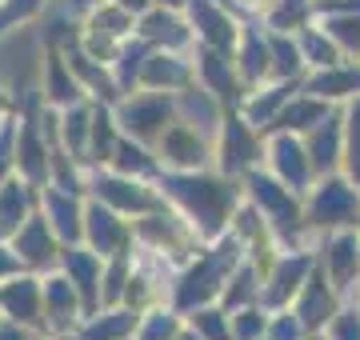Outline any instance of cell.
Returning a JSON list of instances; mask_svg holds the SVG:
<instances>
[{
    "mask_svg": "<svg viewBox=\"0 0 360 340\" xmlns=\"http://www.w3.org/2000/svg\"><path fill=\"white\" fill-rule=\"evenodd\" d=\"M52 0H0V32L40 25V16L49 13Z\"/></svg>",
    "mask_w": 360,
    "mask_h": 340,
    "instance_id": "obj_48",
    "label": "cell"
},
{
    "mask_svg": "<svg viewBox=\"0 0 360 340\" xmlns=\"http://www.w3.org/2000/svg\"><path fill=\"white\" fill-rule=\"evenodd\" d=\"M16 252V261H20V268H28V273H56L60 268V252H65V240L56 236V228L49 224V216L44 212H32L25 224H20V233L8 240Z\"/></svg>",
    "mask_w": 360,
    "mask_h": 340,
    "instance_id": "obj_13",
    "label": "cell"
},
{
    "mask_svg": "<svg viewBox=\"0 0 360 340\" xmlns=\"http://www.w3.org/2000/svg\"><path fill=\"white\" fill-rule=\"evenodd\" d=\"M312 252H316V268L340 288V296L360 280V228L321 233L312 240Z\"/></svg>",
    "mask_w": 360,
    "mask_h": 340,
    "instance_id": "obj_12",
    "label": "cell"
},
{
    "mask_svg": "<svg viewBox=\"0 0 360 340\" xmlns=\"http://www.w3.org/2000/svg\"><path fill=\"white\" fill-rule=\"evenodd\" d=\"M193 56H196V84H205L208 92H217L229 108L240 105V96H245V80H240V72H236V65H232V53H224V48H208V44H196Z\"/></svg>",
    "mask_w": 360,
    "mask_h": 340,
    "instance_id": "obj_25",
    "label": "cell"
},
{
    "mask_svg": "<svg viewBox=\"0 0 360 340\" xmlns=\"http://www.w3.org/2000/svg\"><path fill=\"white\" fill-rule=\"evenodd\" d=\"M324 340H360V304L356 301H345L340 313L328 320V328L321 332Z\"/></svg>",
    "mask_w": 360,
    "mask_h": 340,
    "instance_id": "obj_51",
    "label": "cell"
},
{
    "mask_svg": "<svg viewBox=\"0 0 360 340\" xmlns=\"http://www.w3.org/2000/svg\"><path fill=\"white\" fill-rule=\"evenodd\" d=\"M296 40H300V53H304L309 72H312V68H328V65H336V60H345L340 44H336V40L328 37L321 25H316V20L300 28V32H296Z\"/></svg>",
    "mask_w": 360,
    "mask_h": 340,
    "instance_id": "obj_44",
    "label": "cell"
},
{
    "mask_svg": "<svg viewBox=\"0 0 360 340\" xmlns=\"http://www.w3.org/2000/svg\"><path fill=\"white\" fill-rule=\"evenodd\" d=\"M229 316H232V336L236 340H264L272 308L269 304H245V308H236Z\"/></svg>",
    "mask_w": 360,
    "mask_h": 340,
    "instance_id": "obj_49",
    "label": "cell"
},
{
    "mask_svg": "<svg viewBox=\"0 0 360 340\" xmlns=\"http://www.w3.org/2000/svg\"><path fill=\"white\" fill-rule=\"evenodd\" d=\"M269 48H272V77L276 80H304L309 65L300 53V40L296 32H272L269 28Z\"/></svg>",
    "mask_w": 360,
    "mask_h": 340,
    "instance_id": "obj_40",
    "label": "cell"
},
{
    "mask_svg": "<svg viewBox=\"0 0 360 340\" xmlns=\"http://www.w3.org/2000/svg\"><path fill=\"white\" fill-rule=\"evenodd\" d=\"M156 160H160L165 172H196V169H212L217 164V148L193 124L172 120L168 132L156 140Z\"/></svg>",
    "mask_w": 360,
    "mask_h": 340,
    "instance_id": "obj_11",
    "label": "cell"
},
{
    "mask_svg": "<svg viewBox=\"0 0 360 340\" xmlns=\"http://www.w3.org/2000/svg\"><path fill=\"white\" fill-rule=\"evenodd\" d=\"M296 92H300V80H264V84H252V89H245V96H240V105H236V112L248 120V124H257L260 132H272V124H276V117L284 112V105L292 100Z\"/></svg>",
    "mask_w": 360,
    "mask_h": 340,
    "instance_id": "obj_26",
    "label": "cell"
},
{
    "mask_svg": "<svg viewBox=\"0 0 360 340\" xmlns=\"http://www.w3.org/2000/svg\"><path fill=\"white\" fill-rule=\"evenodd\" d=\"M13 273H20V261H16V252L8 240H0V280H8Z\"/></svg>",
    "mask_w": 360,
    "mask_h": 340,
    "instance_id": "obj_53",
    "label": "cell"
},
{
    "mask_svg": "<svg viewBox=\"0 0 360 340\" xmlns=\"http://www.w3.org/2000/svg\"><path fill=\"white\" fill-rule=\"evenodd\" d=\"M312 20H316V0H272L269 13L260 16V25L272 32H300Z\"/></svg>",
    "mask_w": 360,
    "mask_h": 340,
    "instance_id": "obj_42",
    "label": "cell"
},
{
    "mask_svg": "<svg viewBox=\"0 0 360 340\" xmlns=\"http://www.w3.org/2000/svg\"><path fill=\"white\" fill-rule=\"evenodd\" d=\"M260 296H264V276H260V268L245 256V261L232 268L229 285H224L217 304H224L229 313H236V308H245V304H264Z\"/></svg>",
    "mask_w": 360,
    "mask_h": 340,
    "instance_id": "obj_38",
    "label": "cell"
},
{
    "mask_svg": "<svg viewBox=\"0 0 360 340\" xmlns=\"http://www.w3.org/2000/svg\"><path fill=\"white\" fill-rule=\"evenodd\" d=\"M60 53H65L68 68L77 72L80 89L89 92V100H101V105H116V100H120V84H116V77H112V65H101L96 56H89L80 48L77 40H68Z\"/></svg>",
    "mask_w": 360,
    "mask_h": 340,
    "instance_id": "obj_30",
    "label": "cell"
},
{
    "mask_svg": "<svg viewBox=\"0 0 360 340\" xmlns=\"http://www.w3.org/2000/svg\"><path fill=\"white\" fill-rule=\"evenodd\" d=\"M184 320H188L205 340H236L232 336V316H229L224 304H200L193 313H184Z\"/></svg>",
    "mask_w": 360,
    "mask_h": 340,
    "instance_id": "obj_46",
    "label": "cell"
},
{
    "mask_svg": "<svg viewBox=\"0 0 360 340\" xmlns=\"http://www.w3.org/2000/svg\"><path fill=\"white\" fill-rule=\"evenodd\" d=\"M84 316H89V308L80 301V292L72 288V280L60 268L44 273V328L40 332H49L56 340H72Z\"/></svg>",
    "mask_w": 360,
    "mask_h": 340,
    "instance_id": "obj_14",
    "label": "cell"
},
{
    "mask_svg": "<svg viewBox=\"0 0 360 340\" xmlns=\"http://www.w3.org/2000/svg\"><path fill=\"white\" fill-rule=\"evenodd\" d=\"M136 325H141V308L132 304H101L80 320L72 340H136Z\"/></svg>",
    "mask_w": 360,
    "mask_h": 340,
    "instance_id": "obj_31",
    "label": "cell"
},
{
    "mask_svg": "<svg viewBox=\"0 0 360 340\" xmlns=\"http://www.w3.org/2000/svg\"><path fill=\"white\" fill-rule=\"evenodd\" d=\"M200 244L205 240L196 236V228L176 209H168V204H160V209L144 212V216L132 221V249L156 252V256H165L172 264H184Z\"/></svg>",
    "mask_w": 360,
    "mask_h": 340,
    "instance_id": "obj_6",
    "label": "cell"
},
{
    "mask_svg": "<svg viewBox=\"0 0 360 340\" xmlns=\"http://www.w3.org/2000/svg\"><path fill=\"white\" fill-rule=\"evenodd\" d=\"M160 197L168 209H176L196 228L200 240L229 233V221L236 204L245 200V184L236 176H224L220 169H196V172H160Z\"/></svg>",
    "mask_w": 360,
    "mask_h": 340,
    "instance_id": "obj_1",
    "label": "cell"
},
{
    "mask_svg": "<svg viewBox=\"0 0 360 340\" xmlns=\"http://www.w3.org/2000/svg\"><path fill=\"white\" fill-rule=\"evenodd\" d=\"M229 4H232V8H236L240 16H257V20H260V16L269 13L272 0H229Z\"/></svg>",
    "mask_w": 360,
    "mask_h": 340,
    "instance_id": "obj_54",
    "label": "cell"
},
{
    "mask_svg": "<svg viewBox=\"0 0 360 340\" xmlns=\"http://www.w3.org/2000/svg\"><path fill=\"white\" fill-rule=\"evenodd\" d=\"M188 84H196V56L176 53V48H148L141 68V84L136 89H156V92H184Z\"/></svg>",
    "mask_w": 360,
    "mask_h": 340,
    "instance_id": "obj_19",
    "label": "cell"
},
{
    "mask_svg": "<svg viewBox=\"0 0 360 340\" xmlns=\"http://www.w3.org/2000/svg\"><path fill=\"white\" fill-rule=\"evenodd\" d=\"M136 37H141L148 48H176V53L196 48V32H193V25H188L184 8H165V4H153V8L136 20Z\"/></svg>",
    "mask_w": 360,
    "mask_h": 340,
    "instance_id": "obj_21",
    "label": "cell"
},
{
    "mask_svg": "<svg viewBox=\"0 0 360 340\" xmlns=\"http://www.w3.org/2000/svg\"><path fill=\"white\" fill-rule=\"evenodd\" d=\"M304 221L312 228V240L336 228H360V184H352L345 172H324L304 192Z\"/></svg>",
    "mask_w": 360,
    "mask_h": 340,
    "instance_id": "obj_5",
    "label": "cell"
},
{
    "mask_svg": "<svg viewBox=\"0 0 360 340\" xmlns=\"http://www.w3.org/2000/svg\"><path fill=\"white\" fill-rule=\"evenodd\" d=\"M176 340H205V336H200V332H196V328L184 320V328H180V336H176Z\"/></svg>",
    "mask_w": 360,
    "mask_h": 340,
    "instance_id": "obj_56",
    "label": "cell"
},
{
    "mask_svg": "<svg viewBox=\"0 0 360 340\" xmlns=\"http://www.w3.org/2000/svg\"><path fill=\"white\" fill-rule=\"evenodd\" d=\"M328 4H340V0H316V13H321V8H328Z\"/></svg>",
    "mask_w": 360,
    "mask_h": 340,
    "instance_id": "obj_59",
    "label": "cell"
},
{
    "mask_svg": "<svg viewBox=\"0 0 360 340\" xmlns=\"http://www.w3.org/2000/svg\"><path fill=\"white\" fill-rule=\"evenodd\" d=\"M340 304H345L340 301V288H336L321 268H312V276L304 280V288L296 292V301L288 304V308L304 320V328H309L312 336H321L324 328H328V320L340 313Z\"/></svg>",
    "mask_w": 360,
    "mask_h": 340,
    "instance_id": "obj_24",
    "label": "cell"
},
{
    "mask_svg": "<svg viewBox=\"0 0 360 340\" xmlns=\"http://www.w3.org/2000/svg\"><path fill=\"white\" fill-rule=\"evenodd\" d=\"M144 56H148V44H144L141 37L124 40V48H120V56L112 60V77H116V84H120V96H124V92H132L136 84H141Z\"/></svg>",
    "mask_w": 360,
    "mask_h": 340,
    "instance_id": "obj_45",
    "label": "cell"
},
{
    "mask_svg": "<svg viewBox=\"0 0 360 340\" xmlns=\"http://www.w3.org/2000/svg\"><path fill=\"white\" fill-rule=\"evenodd\" d=\"M224 117H229V105L217 92H208L205 84H188L184 92H176V120L193 124L196 132H205L208 140H217Z\"/></svg>",
    "mask_w": 360,
    "mask_h": 340,
    "instance_id": "obj_29",
    "label": "cell"
},
{
    "mask_svg": "<svg viewBox=\"0 0 360 340\" xmlns=\"http://www.w3.org/2000/svg\"><path fill=\"white\" fill-rule=\"evenodd\" d=\"M40 100L52 108H68L77 100H89V92L80 89L77 72L68 68L65 53L60 48H49V60H44V80H40Z\"/></svg>",
    "mask_w": 360,
    "mask_h": 340,
    "instance_id": "obj_35",
    "label": "cell"
},
{
    "mask_svg": "<svg viewBox=\"0 0 360 340\" xmlns=\"http://www.w3.org/2000/svg\"><path fill=\"white\" fill-rule=\"evenodd\" d=\"M120 124L112 117V105H101L96 100V120H92V148H89V169H104L112 160L116 144H120Z\"/></svg>",
    "mask_w": 360,
    "mask_h": 340,
    "instance_id": "obj_41",
    "label": "cell"
},
{
    "mask_svg": "<svg viewBox=\"0 0 360 340\" xmlns=\"http://www.w3.org/2000/svg\"><path fill=\"white\" fill-rule=\"evenodd\" d=\"M89 197L116 209L120 216H144L165 204L160 197V184L156 181H144V176H129V172H116V169H89Z\"/></svg>",
    "mask_w": 360,
    "mask_h": 340,
    "instance_id": "obj_8",
    "label": "cell"
},
{
    "mask_svg": "<svg viewBox=\"0 0 360 340\" xmlns=\"http://www.w3.org/2000/svg\"><path fill=\"white\" fill-rule=\"evenodd\" d=\"M4 320H8V316H4V304H0V325H4Z\"/></svg>",
    "mask_w": 360,
    "mask_h": 340,
    "instance_id": "obj_60",
    "label": "cell"
},
{
    "mask_svg": "<svg viewBox=\"0 0 360 340\" xmlns=\"http://www.w3.org/2000/svg\"><path fill=\"white\" fill-rule=\"evenodd\" d=\"M316 25L340 44L345 56H356L360 60V0L356 4H345V8H321L316 13Z\"/></svg>",
    "mask_w": 360,
    "mask_h": 340,
    "instance_id": "obj_37",
    "label": "cell"
},
{
    "mask_svg": "<svg viewBox=\"0 0 360 340\" xmlns=\"http://www.w3.org/2000/svg\"><path fill=\"white\" fill-rule=\"evenodd\" d=\"M340 112H345V164H340V172L352 184H360V96L340 105Z\"/></svg>",
    "mask_w": 360,
    "mask_h": 340,
    "instance_id": "obj_47",
    "label": "cell"
},
{
    "mask_svg": "<svg viewBox=\"0 0 360 340\" xmlns=\"http://www.w3.org/2000/svg\"><path fill=\"white\" fill-rule=\"evenodd\" d=\"M80 240H84L92 252H101L104 261H108V256H124V252H132V221L89 197V209H84V236H80Z\"/></svg>",
    "mask_w": 360,
    "mask_h": 340,
    "instance_id": "obj_18",
    "label": "cell"
},
{
    "mask_svg": "<svg viewBox=\"0 0 360 340\" xmlns=\"http://www.w3.org/2000/svg\"><path fill=\"white\" fill-rule=\"evenodd\" d=\"M184 16L196 32V44H208V48H224L232 53L236 48V37H240V25L245 16L236 13L224 0H188L184 4Z\"/></svg>",
    "mask_w": 360,
    "mask_h": 340,
    "instance_id": "obj_15",
    "label": "cell"
},
{
    "mask_svg": "<svg viewBox=\"0 0 360 340\" xmlns=\"http://www.w3.org/2000/svg\"><path fill=\"white\" fill-rule=\"evenodd\" d=\"M312 268H316V252L312 249H284L264 273V296L260 301L269 308H288L296 301V292L304 288V280L312 276Z\"/></svg>",
    "mask_w": 360,
    "mask_h": 340,
    "instance_id": "obj_17",
    "label": "cell"
},
{
    "mask_svg": "<svg viewBox=\"0 0 360 340\" xmlns=\"http://www.w3.org/2000/svg\"><path fill=\"white\" fill-rule=\"evenodd\" d=\"M245 261V244L232 233H220L212 240H205L200 249L180 264L176 285H172V304L180 313H193L200 304H217L224 285H229L232 268Z\"/></svg>",
    "mask_w": 360,
    "mask_h": 340,
    "instance_id": "obj_2",
    "label": "cell"
},
{
    "mask_svg": "<svg viewBox=\"0 0 360 340\" xmlns=\"http://www.w3.org/2000/svg\"><path fill=\"white\" fill-rule=\"evenodd\" d=\"M232 65L245 80V89L272 80V48H269V28L260 25L257 16H245L236 48H232Z\"/></svg>",
    "mask_w": 360,
    "mask_h": 340,
    "instance_id": "obj_23",
    "label": "cell"
},
{
    "mask_svg": "<svg viewBox=\"0 0 360 340\" xmlns=\"http://www.w3.org/2000/svg\"><path fill=\"white\" fill-rule=\"evenodd\" d=\"M84 209H89V197L77 192V188H65V184H44L40 188V212L49 216V224L56 228V236L65 244H80V236H84Z\"/></svg>",
    "mask_w": 360,
    "mask_h": 340,
    "instance_id": "obj_22",
    "label": "cell"
},
{
    "mask_svg": "<svg viewBox=\"0 0 360 340\" xmlns=\"http://www.w3.org/2000/svg\"><path fill=\"white\" fill-rule=\"evenodd\" d=\"M156 4H165V8H184L188 0H156Z\"/></svg>",
    "mask_w": 360,
    "mask_h": 340,
    "instance_id": "obj_57",
    "label": "cell"
},
{
    "mask_svg": "<svg viewBox=\"0 0 360 340\" xmlns=\"http://www.w3.org/2000/svg\"><path fill=\"white\" fill-rule=\"evenodd\" d=\"M260 169H269L276 181H284L288 188H296L300 197L309 192L312 184H316V164H312L309 157V144H304V136H296V132H281L272 129L269 136H264V164Z\"/></svg>",
    "mask_w": 360,
    "mask_h": 340,
    "instance_id": "obj_10",
    "label": "cell"
},
{
    "mask_svg": "<svg viewBox=\"0 0 360 340\" xmlns=\"http://www.w3.org/2000/svg\"><path fill=\"white\" fill-rule=\"evenodd\" d=\"M180 328H184V313L176 304H148V308H141L136 340H176Z\"/></svg>",
    "mask_w": 360,
    "mask_h": 340,
    "instance_id": "obj_43",
    "label": "cell"
},
{
    "mask_svg": "<svg viewBox=\"0 0 360 340\" xmlns=\"http://www.w3.org/2000/svg\"><path fill=\"white\" fill-rule=\"evenodd\" d=\"M37 336H40L37 328L16 325V320H4V325H0V340H37Z\"/></svg>",
    "mask_w": 360,
    "mask_h": 340,
    "instance_id": "obj_52",
    "label": "cell"
},
{
    "mask_svg": "<svg viewBox=\"0 0 360 340\" xmlns=\"http://www.w3.org/2000/svg\"><path fill=\"white\" fill-rule=\"evenodd\" d=\"M104 169L129 172V176H144V181H160V172H165V169H160V160H156V148L132 140V136H120L112 160H108Z\"/></svg>",
    "mask_w": 360,
    "mask_h": 340,
    "instance_id": "obj_39",
    "label": "cell"
},
{
    "mask_svg": "<svg viewBox=\"0 0 360 340\" xmlns=\"http://www.w3.org/2000/svg\"><path fill=\"white\" fill-rule=\"evenodd\" d=\"M333 112H336V105H328V100H321V96H312V92L300 89V92L292 96V100L284 105V112L276 117V124H272V129L304 136V132H312L324 117H333Z\"/></svg>",
    "mask_w": 360,
    "mask_h": 340,
    "instance_id": "obj_36",
    "label": "cell"
},
{
    "mask_svg": "<svg viewBox=\"0 0 360 340\" xmlns=\"http://www.w3.org/2000/svg\"><path fill=\"white\" fill-rule=\"evenodd\" d=\"M40 209V188L28 184L25 176H4L0 181V240H13L20 224Z\"/></svg>",
    "mask_w": 360,
    "mask_h": 340,
    "instance_id": "obj_32",
    "label": "cell"
},
{
    "mask_svg": "<svg viewBox=\"0 0 360 340\" xmlns=\"http://www.w3.org/2000/svg\"><path fill=\"white\" fill-rule=\"evenodd\" d=\"M304 144H309V157L321 176L340 172V164H345V112L336 108L333 117H324L312 132H304Z\"/></svg>",
    "mask_w": 360,
    "mask_h": 340,
    "instance_id": "obj_33",
    "label": "cell"
},
{
    "mask_svg": "<svg viewBox=\"0 0 360 340\" xmlns=\"http://www.w3.org/2000/svg\"><path fill=\"white\" fill-rule=\"evenodd\" d=\"M60 273L72 280V288L80 292V301L84 308H101V280H104V256L101 252H92L84 240L80 244H65L60 252Z\"/></svg>",
    "mask_w": 360,
    "mask_h": 340,
    "instance_id": "obj_28",
    "label": "cell"
},
{
    "mask_svg": "<svg viewBox=\"0 0 360 340\" xmlns=\"http://www.w3.org/2000/svg\"><path fill=\"white\" fill-rule=\"evenodd\" d=\"M112 117L124 136L156 148V140L176 120V96L172 92H156V89H132L112 105Z\"/></svg>",
    "mask_w": 360,
    "mask_h": 340,
    "instance_id": "obj_7",
    "label": "cell"
},
{
    "mask_svg": "<svg viewBox=\"0 0 360 340\" xmlns=\"http://www.w3.org/2000/svg\"><path fill=\"white\" fill-rule=\"evenodd\" d=\"M300 89L328 100V105H336V108L348 105V100L360 96V60L356 56H345V60H336L328 68H312L309 77L300 80Z\"/></svg>",
    "mask_w": 360,
    "mask_h": 340,
    "instance_id": "obj_27",
    "label": "cell"
},
{
    "mask_svg": "<svg viewBox=\"0 0 360 340\" xmlns=\"http://www.w3.org/2000/svg\"><path fill=\"white\" fill-rule=\"evenodd\" d=\"M112 4H120V8H129L132 16H144L148 8H153L156 0H112Z\"/></svg>",
    "mask_w": 360,
    "mask_h": 340,
    "instance_id": "obj_55",
    "label": "cell"
},
{
    "mask_svg": "<svg viewBox=\"0 0 360 340\" xmlns=\"http://www.w3.org/2000/svg\"><path fill=\"white\" fill-rule=\"evenodd\" d=\"M0 304H4V316L16 320V325L28 328H44V276L28 273H13L8 280H0Z\"/></svg>",
    "mask_w": 360,
    "mask_h": 340,
    "instance_id": "obj_20",
    "label": "cell"
},
{
    "mask_svg": "<svg viewBox=\"0 0 360 340\" xmlns=\"http://www.w3.org/2000/svg\"><path fill=\"white\" fill-rule=\"evenodd\" d=\"M264 136H269V132H260L257 124H248L236 108H229V117H224L217 140H212V148H217V164H212V169H220L224 176L245 181L252 169L264 164Z\"/></svg>",
    "mask_w": 360,
    "mask_h": 340,
    "instance_id": "obj_9",
    "label": "cell"
},
{
    "mask_svg": "<svg viewBox=\"0 0 360 340\" xmlns=\"http://www.w3.org/2000/svg\"><path fill=\"white\" fill-rule=\"evenodd\" d=\"M92 120H96V100H77L60 108V124H56V144L68 148V157H77L84 169H89L92 148Z\"/></svg>",
    "mask_w": 360,
    "mask_h": 340,
    "instance_id": "obj_34",
    "label": "cell"
},
{
    "mask_svg": "<svg viewBox=\"0 0 360 340\" xmlns=\"http://www.w3.org/2000/svg\"><path fill=\"white\" fill-rule=\"evenodd\" d=\"M44 60H49V44L37 32V25L16 28V32H0V89L8 92L13 108L40 105Z\"/></svg>",
    "mask_w": 360,
    "mask_h": 340,
    "instance_id": "obj_4",
    "label": "cell"
},
{
    "mask_svg": "<svg viewBox=\"0 0 360 340\" xmlns=\"http://www.w3.org/2000/svg\"><path fill=\"white\" fill-rule=\"evenodd\" d=\"M240 184H245V197L260 209V216L269 221V228L276 233L284 249H312V228L304 221V197L296 188L276 181L269 169H252Z\"/></svg>",
    "mask_w": 360,
    "mask_h": 340,
    "instance_id": "obj_3",
    "label": "cell"
},
{
    "mask_svg": "<svg viewBox=\"0 0 360 340\" xmlns=\"http://www.w3.org/2000/svg\"><path fill=\"white\" fill-rule=\"evenodd\" d=\"M40 105H28L20 108V136H16V176H25L28 184H44L52 181V144L40 129V117H37Z\"/></svg>",
    "mask_w": 360,
    "mask_h": 340,
    "instance_id": "obj_16",
    "label": "cell"
},
{
    "mask_svg": "<svg viewBox=\"0 0 360 340\" xmlns=\"http://www.w3.org/2000/svg\"><path fill=\"white\" fill-rule=\"evenodd\" d=\"M4 108H13V100H8V92L0 89V112H4Z\"/></svg>",
    "mask_w": 360,
    "mask_h": 340,
    "instance_id": "obj_58",
    "label": "cell"
},
{
    "mask_svg": "<svg viewBox=\"0 0 360 340\" xmlns=\"http://www.w3.org/2000/svg\"><path fill=\"white\" fill-rule=\"evenodd\" d=\"M264 340H312V332L304 328V320H300L292 308H272Z\"/></svg>",
    "mask_w": 360,
    "mask_h": 340,
    "instance_id": "obj_50",
    "label": "cell"
}]
</instances>
